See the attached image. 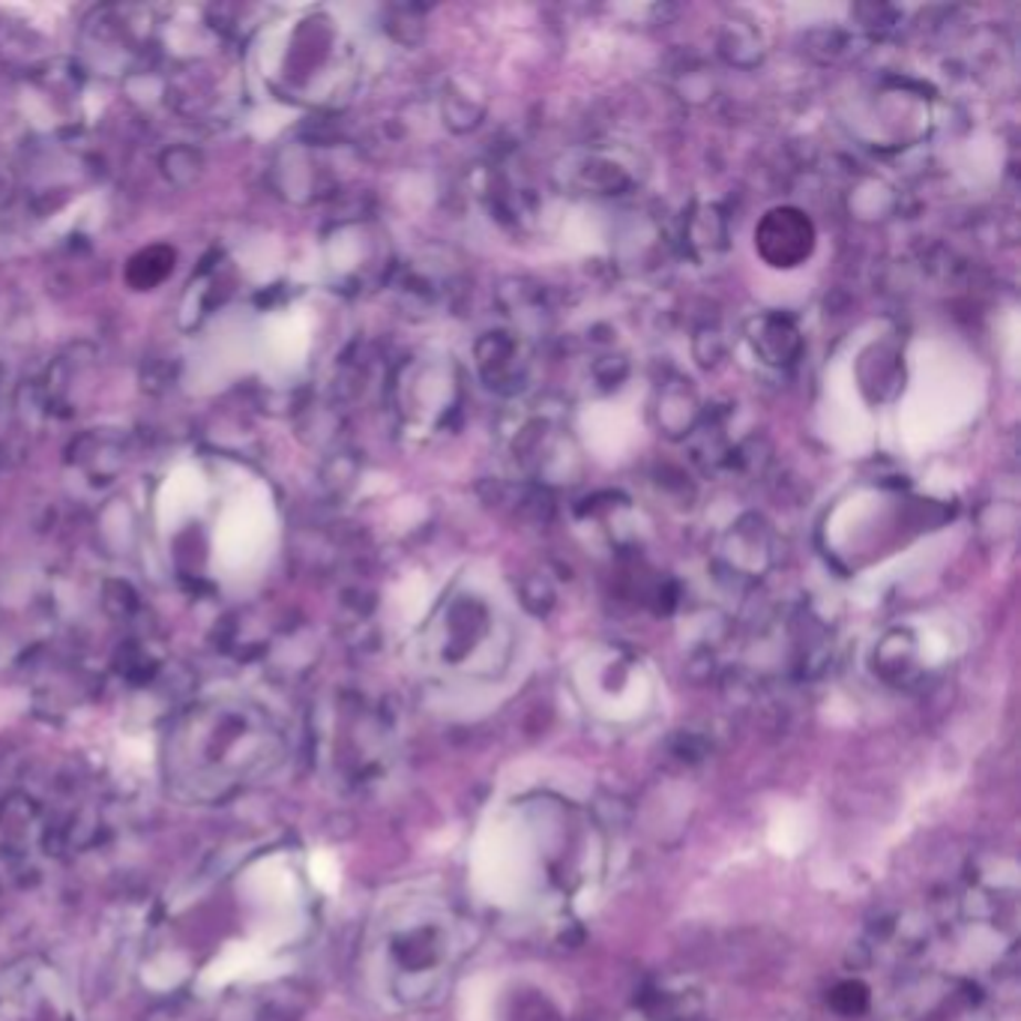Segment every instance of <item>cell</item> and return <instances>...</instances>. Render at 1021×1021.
Returning a JSON list of instances; mask_svg holds the SVG:
<instances>
[{
	"label": "cell",
	"mask_w": 1021,
	"mask_h": 1021,
	"mask_svg": "<svg viewBox=\"0 0 1021 1021\" xmlns=\"http://www.w3.org/2000/svg\"><path fill=\"white\" fill-rule=\"evenodd\" d=\"M755 246L773 267H797L812 255L815 246V228L812 222L794 210V207H779L761 219L755 231Z\"/></svg>",
	"instance_id": "1"
},
{
	"label": "cell",
	"mask_w": 1021,
	"mask_h": 1021,
	"mask_svg": "<svg viewBox=\"0 0 1021 1021\" xmlns=\"http://www.w3.org/2000/svg\"><path fill=\"white\" fill-rule=\"evenodd\" d=\"M752 345L767 362L788 366L800 354V333L788 318L764 315L761 320H752Z\"/></svg>",
	"instance_id": "2"
},
{
	"label": "cell",
	"mask_w": 1021,
	"mask_h": 1021,
	"mask_svg": "<svg viewBox=\"0 0 1021 1021\" xmlns=\"http://www.w3.org/2000/svg\"><path fill=\"white\" fill-rule=\"evenodd\" d=\"M476 354H480V369H483L485 381H492V387H501L506 378L509 381H522L525 378L516 362V341L506 339V333H488L480 341Z\"/></svg>",
	"instance_id": "3"
},
{
	"label": "cell",
	"mask_w": 1021,
	"mask_h": 1021,
	"mask_svg": "<svg viewBox=\"0 0 1021 1021\" xmlns=\"http://www.w3.org/2000/svg\"><path fill=\"white\" fill-rule=\"evenodd\" d=\"M683 404H686V408L695 404V396H692L686 387H665V392H662V402H660V425L665 429V434H671V438L690 434V429L695 425V417H698V413L681 411Z\"/></svg>",
	"instance_id": "4"
}]
</instances>
